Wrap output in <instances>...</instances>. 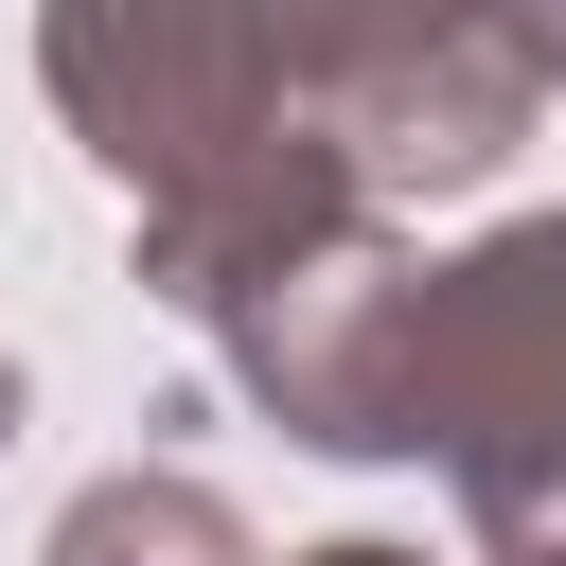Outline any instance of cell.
Wrapping results in <instances>:
<instances>
[{
	"label": "cell",
	"mask_w": 566,
	"mask_h": 566,
	"mask_svg": "<svg viewBox=\"0 0 566 566\" xmlns=\"http://www.w3.org/2000/svg\"><path fill=\"white\" fill-rule=\"evenodd\" d=\"M53 566H248V531L212 478H88L53 513Z\"/></svg>",
	"instance_id": "7a4b0ae2"
},
{
	"label": "cell",
	"mask_w": 566,
	"mask_h": 566,
	"mask_svg": "<svg viewBox=\"0 0 566 566\" xmlns=\"http://www.w3.org/2000/svg\"><path fill=\"white\" fill-rule=\"evenodd\" d=\"M407 442H442V478L478 495L495 548L566 531V212L424 265V301H407Z\"/></svg>",
	"instance_id": "6da1fadb"
},
{
	"label": "cell",
	"mask_w": 566,
	"mask_h": 566,
	"mask_svg": "<svg viewBox=\"0 0 566 566\" xmlns=\"http://www.w3.org/2000/svg\"><path fill=\"white\" fill-rule=\"evenodd\" d=\"M495 18H513V53H531V88H548V71H566V0H495Z\"/></svg>",
	"instance_id": "3957f363"
},
{
	"label": "cell",
	"mask_w": 566,
	"mask_h": 566,
	"mask_svg": "<svg viewBox=\"0 0 566 566\" xmlns=\"http://www.w3.org/2000/svg\"><path fill=\"white\" fill-rule=\"evenodd\" d=\"M513 566H566V531H531V548H513Z\"/></svg>",
	"instance_id": "5b68a950"
},
{
	"label": "cell",
	"mask_w": 566,
	"mask_h": 566,
	"mask_svg": "<svg viewBox=\"0 0 566 566\" xmlns=\"http://www.w3.org/2000/svg\"><path fill=\"white\" fill-rule=\"evenodd\" d=\"M301 566H424V548H301Z\"/></svg>",
	"instance_id": "277c9868"
},
{
	"label": "cell",
	"mask_w": 566,
	"mask_h": 566,
	"mask_svg": "<svg viewBox=\"0 0 566 566\" xmlns=\"http://www.w3.org/2000/svg\"><path fill=\"white\" fill-rule=\"evenodd\" d=\"M0 424H18V371H0Z\"/></svg>",
	"instance_id": "8992f818"
}]
</instances>
